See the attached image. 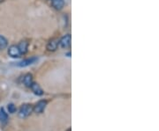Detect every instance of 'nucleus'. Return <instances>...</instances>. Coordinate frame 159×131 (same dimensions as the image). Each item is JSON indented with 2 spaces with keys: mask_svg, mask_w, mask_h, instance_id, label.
<instances>
[{
  "mask_svg": "<svg viewBox=\"0 0 159 131\" xmlns=\"http://www.w3.org/2000/svg\"><path fill=\"white\" fill-rule=\"evenodd\" d=\"M32 107L30 105H28V104H25L23 105L21 109H20V113H19V116L21 118H25V117H28L29 114L32 113Z\"/></svg>",
  "mask_w": 159,
  "mask_h": 131,
  "instance_id": "obj_1",
  "label": "nucleus"
},
{
  "mask_svg": "<svg viewBox=\"0 0 159 131\" xmlns=\"http://www.w3.org/2000/svg\"><path fill=\"white\" fill-rule=\"evenodd\" d=\"M8 55L12 58H18V57H20L21 56L19 48H18V46H16V45H12V46L9 47Z\"/></svg>",
  "mask_w": 159,
  "mask_h": 131,
  "instance_id": "obj_2",
  "label": "nucleus"
},
{
  "mask_svg": "<svg viewBox=\"0 0 159 131\" xmlns=\"http://www.w3.org/2000/svg\"><path fill=\"white\" fill-rule=\"evenodd\" d=\"M71 40H72V37H71V35L69 34L64 35L59 40V45H60V47L63 48H68L71 46Z\"/></svg>",
  "mask_w": 159,
  "mask_h": 131,
  "instance_id": "obj_3",
  "label": "nucleus"
},
{
  "mask_svg": "<svg viewBox=\"0 0 159 131\" xmlns=\"http://www.w3.org/2000/svg\"><path fill=\"white\" fill-rule=\"evenodd\" d=\"M59 45V41L58 39L54 38V39H51V40L47 43L46 48H47V50H48L49 51H55V50H58Z\"/></svg>",
  "mask_w": 159,
  "mask_h": 131,
  "instance_id": "obj_4",
  "label": "nucleus"
},
{
  "mask_svg": "<svg viewBox=\"0 0 159 131\" xmlns=\"http://www.w3.org/2000/svg\"><path fill=\"white\" fill-rule=\"evenodd\" d=\"M35 61H37L36 57H30V58H27V59L21 61L20 62H18L17 65L19 67H27V66H29V65L33 64Z\"/></svg>",
  "mask_w": 159,
  "mask_h": 131,
  "instance_id": "obj_5",
  "label": "nucleus"
},
{
  "mask_svg": "<svg viewBox=\"0 0 159 131\" xmlns=\"http://www.w3.org/2000/svg\"><path fill=\"white\" fill-rule=\"evenodd\" d=\"M18 48H19L20 52L21 55H25L28 52V43L26 41H22L19 43L18 45Z\"/></svg>",
  "mask_w": 159,
  "mask_h": 131,
  "instance_id": "obj_6",
  "label": "nucleus"
},
{
  "mask_svg": "<svg viewBox=\"0 0 159 131\" xmlns=\"http://www.w3.org/2000/svg\"><path fill=\"white\" fill-rule=\"evenodd\" d=\"M30 87H31V89H32V91L34 92V94H36V95H38V96H41V95L43 94V89L41 88V86H40L38 84H36V83H33V84L31 85Z\"/></svg>",
  "mask_w": 159,
  "mask_h": 131,
  "instance_id": "obj_7",
  "label": "nucleus"
},
{
  "mask_svg": "<svg viewBox=\"0 0 159 131\" xmlns=\"http://www.w3.org/2000/svg\"><path fill=\"white\" fill-rule=\"evenodd\" d=\"M51 4L56 10H62L65 5V1L64 0H51Z\"/></svg>",
  "mask_w": 159,
  "mask_h": 131,
  "instance_id": "obj_8",
  "label": "nucleus"
},
{
  "mask_svg": "<svg viewBox=\"0 0 159 131\" xmlns=\"http://www.w3.org/2000/svg\"><path fill=\"white\" fill-rule=\"evenodd\" d=\"M46 104H47V102L44 101V100L39 101L36 105H35V107H34V112H35V113H42V112L44 110V108H45V107H46Z\"/></svg>",
  "mask_w": 159,
  "mask_h": 131,
  "instance_id": "obj_9",
  "label": "nucleus"
},
{
  "mask_svg": "<svg viewBox=\"0 0 159 131\" xmlns=\"http://www.w3.org/2000/svg\"><path fill=\"white\" fill-rule=\"evenodd\" d=\"M23 83L26 86L28 87H30L31 85L33 84V77L31 74H27L24 78H23Z\"/></svg>",
  "mask_w": 159,
  "mask_h": 131,
  "instance_id": "obj_10",
  "label": "nucleus"
},
{
  "mask_svg": "<svg viewBox=\"0 0 159 131\" xmlns=\"http://www.w3.org/2000/svg\"><path fill=\"white\" fill-rule=\"evenodd\" d=\"M8 45V41L6 40V37H4L3 35H0V50H3L5 48H7Z\"/></svg>",
  "mask_w": 159,
  "mask_h": 131,
  "instance_id": "obj_11",
  "label": "nucleus"
},
{
  "mask_svg": "<svg viewBox=\"0 0 159 131\" xmlns=\"http://www.w3.org/2000/svg\"><path fill=\"white\" fill-rule=\"evenodd\" d=\"M7 118H8L7 113L2 108L1 110H0V121H6L7 120Z\"/></svg>",
  "mask_w": 159,
  "mask_h": 131,
  "instance_id": "obj_12",
  "label": "nucleus"
},
{
  "mask_svg": "<svg viewBox=\"0 0 159 131\" xmlns=\"http://www.w3.org/2000/svg\"><path fill=\"white\" fill-rule=\"evenodd\" d=\"M7 108H8L9 113H15V111H16V107H15L13 104H9L8 107H7Z\"/></svg>",
  "mask_w": 159,
  "mask_h": 131,
  "instance_id": "obj_13",
  "label": "nucleus"
}]
</instances>
